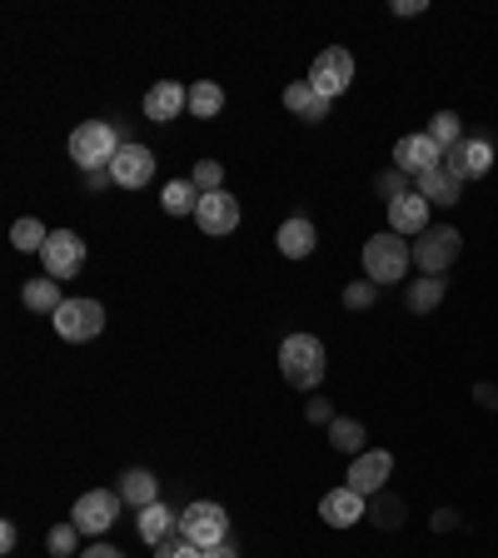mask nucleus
<instances>
[{"label":"nucleus","mask_w":498,"mask_h":558,"mask_svg":"<svg viewBox=\"0 0 498 558\" xmlns=\"http://www.w3.org/2000/svg\"><path fill=\"white\" fill-rule=\"evenodd\" d=\"M15 538H21V534H15V523H0V548H5V554L15 548Z\"/></svg>","instance_id":"nucleus-38"},{"label":"nucleus","mask_w":498,"mask_h":558,"mask_svg":"<svg viewBox=\"0 0 498 558\" xmlns=\"http://www.w3.org/2000/svg\"><path fill=\"white\" fill-rule=\"evenodd\" d=\"M324 369H329V359H324V339H314V334H289L285 345H279V374H285L295 389H320L324 384Z\"/></svg>","instance_id":"nucleus-1"},{"label":"nucleus","mask_w":498,"mask_h":558,"mask_svg":"<svg viewBox=\"0 0 498 558\" xmlns=\"http://www.w3.org/2000/svg\"><path fill=\"white\" fill-rule=\"evenodd\" d=\"M459 190H463V179L449 175V170H428V175H419V195H424L428 204H459Z\"/></svg>","instance_id":"nucleus-21"},{"label":"nucleus","mask_w":498,"mask_h":558,"mask_svg":"<svg viewBox=\"0 0 498 558\" xmlns=\"http://www.w3.org/2000/svg\"><path fill=\"white\" fill-rule=\"evenodd\" d=\"M225 534H229V513L220 509V504L200 499V504H190V509L179 513V538H190L195 548H220Z\"/></svg>","instance_id":"nucleus-5"},{"label":"nucleus","mask_w":498,"mask_h":558,"mask_svg":"<svg viewBox=\"0 0 498 558\" xmlns=\"http://www.w3.org/2000/svg\"><path fill=\"white\" fill-rule=\"evenodd\" d=\"M309 419H314V424H334V409L324 405V399H309Z\"/></svg>","instance_id":"nucleus-36"},{"label":"nucleus","mask_w":498,"mask_h":558,"mask_svg":"<svg viewBox=\"0 0 498 558\" xmlns=\"http://www.w3.org/2000/svg\"><path fill=\"white\" fill-rule=\"evenodd\" d=\"M444 165V150L424 135H403L399 145H394V170H403V175H428V170Z\"/></svg>","instance_id":"nucleus-13"},{"label":"nucleus","mask_w":498,"mask_h":558,"mask_svg":"<svg viewBox=\"0 0 498 558\" xmlns=\"http://www.w3.org/2000/svg\"><path fill=\"white\" fill-rule=\"evenodd\" d=\"M40 264H46L50 280H75L85 270V239L75 230H50L46 250H40Z\"/></svg>","instance_id":"nucleus-8"},{"label":"nucleus","mask_w":498,"mask_h":558,"mask_svg":"<svg viewBox=\"0 0 498 558\" xmlns=\"http://www.w3.org/2000/svg\"><path fill=\"white\" fill-rule=\"evenodd\" d=\"M403 179H409V175H403V170H384V175L374 179V190L384 195V204H394V200H399V195H409V190H403Z\"/></svg>","instance_id":"nucleus-32"},{"label":"nucleus","mask_w":498,"mask_h":558,"mask_svg":"<svg viewBox=\"0 0 498 558\" xmlns=\"http://www.w3.org/2000/svg\"><path fill=\"white\" fill-rule=\"evenodd\" d=\"M170 529H179V513H170L165 504H150V509H140V538H145V544H165Z\"/></svg>","instance_id":"nucleus-23"},{"label":"nucleus","mask_w":498,"mask_h":558,"mask_svg":"<svg viewBox=\"0 0 498 558\" xmlns=\"http://www.w3.org/2000/svg\"><path fill=\"white\" fill-rule=\"evenodd\" d=\"M154 558H204V548H195L190 538H165L154 544Z\"/></svg>","instance_id":"nucleus-33"},{"label":"nucleus","mask_w":498,"mask_h":558,"mask_svg":"<svg viewBox=\"0 0 498 558\" xmlns=\"http://www.w3.org/2000/svg\"><path fill=\"white\" fill-rule=\"evenodd\" d=\"M389 474H394V454L389 449H364L354 463H349V488L354 494H379L384 484H389Z\"/></svg>","instance_id":"nucleus-12"},{"label":"nucleus","mask_w":498,"mask_h":558,"mask_svg":"<svg viewBox=\"0 0 498 558\" xmlns=\"http://www.w3.org/2000/svg\"><path fill=\"white\" fill-rule=\"evenodd\" d=\"M374 523H379V529H399V523H403V504L399 499L374 504Z\"/></svg>","instance_id":"nucleus-35"},{"label":"nucleus","mask_w":498,"mask_h":558,"mask_svg":"<svg viewBox=\"0 0 498 558\" xmlns=\"http://www.w3.org/2000/svg\"><path fill=\"white\" fill-rule=\"evenodd\" d=\"M428 140L439 145V150H453V145L463 140V125H459V115H453V110H439V115L428 120Z\"/></svg>","instance_id":"nucleus-28"},{"label":"nucleus","mask_w":498,"mask_h":558,"mask_svg":"<svg viewBox=\"0 0 498 558\" xmlns=\"http://www.w3.org/2000/svg\"><path fill=\"white\" fill-rule=\"evenodd\" d=\"M190 110V90L179 80H160L150 85V96H145V120H154V125H170V120H179Z\"/></svg>","instance_id":"nucleus-15"},{"label":"nucleus","mask_w":498,"mask_h":558,"mask_svg":"<svg viewBox=\"0 0 498 558\" xmlns=\"http://www.w3.org/2000/svg\"><path fill=\"white\" fill-rule=\"evenodd\" d=\"M409 264H414V250H409V239L394 235V230H384V235H374L364 245V274L374 280V285H394V280H403Z\"/></svg>","instance_id":"nucleus-2"},{"label":"nucleus","mask_w":498,"mask_h":558,"mask_svg":"<svg viewBox=\"0 0 498 558\" xmlns=\"http://www.w3.org/2000/svg\"><path fill=\"white\" fill-rule=\"evenodd\" d=\"M220 179H225V165H220V160H200V165H195V175H190V185L200 195H214V190H225Z\"/></svg>","instance_id":"nucleus-31"},{"label":"nucleus","mask_w":498,"mask_h":558,"mask_svg":"<svg viewBox=\"0 0 498 558\" xmlns=\"http://www.w3.org/2000/svg\"><path fill=\"white\" fill-rule=\"evenodd\" d=\"M374 295H379V285H374V280H359V285L345 289V309H369Z\"/></svg>","instance_id":"nucleus-34"},{"label":"nucleus","mask_w":498,"mask_h":558,"mask_svg":"<svg viewBox=\"0 0 498 558\" xmlns=\"http://www.w3.org/2000/svg\"><path fill=\"white\" fill-rule=\"evenodd\" d=\"M46 239H50V230L40 225V220H15V225H11V245H15V250H25V255L46 250Z\"/></svg>","instance_id":"nucleus-29"},{"label":"nucleus","mask_w":498,"mask_h":558,"mask_svg":"<svg viewBox=\"0 0 498 558\" xmlns=\"http://www.w3.org/2000/svg\"><path fill=\"white\" fill-rule=\"evenodd\" d=\"M285 110H295V115L309 120V125H314V120H329V100L314 96V85H309V80L289 85V90H285Z\"/></svg>","instance_id":"nucleus-20"},{"label":"nucleus","mask_w":498,"mask_h":558,"mask_svg":"<svg viewBox=\"0 0 498 558\" xmlns=\"http://www.w3.org/2000/svg\"><path fill=\"white\" fill-rule=\"evenodd\" d=\"M225 110V90L214 80H200V85H190V115L195 120H214Z\"/></svg>","instance_id":"nucleus-24"},{"label":"nucleus","mask_w":498,"mask_h":558,"mask_svg":"<svg viewBox=\"0 0 498 558\" xmlns=\"http://www.w3.org/2000/svg\"><path fill=\"white\" fill-rule=\"evenodd\" d=\"M309 85H314V96H324V100L345 96L349 85H354V55H349L345 46L320 50V60H314V71H309Z\"/></svg>","instance_id":"nucleus-7"},{"label":"nucleus","mask_w":498,"mask_h":558,"mask_svg":"<svg viewBox=\"0 0 498 558\" xmlns=\"http://www.w3.org/2000/svg\"><path fill=\"white\" fill-rule=\"evenodd\" d=\"M444 280L439 274H424V280H414V289H409V309H414V314H428V309H439L444 305Z\"/></svg>","instance_id":"nucleus-25"},{"label":"nucleus","mask_w":498,"mask_h":558,"mask_svg":"<svg viewBox=\"0 0 498 558\" xmlns=\"http://www.w3.org/2000/svg\"><path fill=\"white\" fill-rule=\"evenodd\" d=\"M160 204H165V214H190L200 204V190H195L190 179H170L165 190H160Z\"/></svg>","instance_id":"nucleus-27"},{"label":"nucleus","mask_w":498,"mask_h":558,"mask_svg":"<svg viewBox=\"0 0 498 558\" xmlns=\"http://www.w3.org/2000/svg\"><path fill=\"white\" fill-rule=\"evenodd\" d=\"M204 558H239V554L229 544H220V548H204Z\"/></svg>","instance_id":"nucleus-40"},{"label":"nucleus","mask_w":498,"mask_h":558,"mask_svg":"<svg viewBox=\"0 0 498 558\" xmlns=\"http://www.w3.org/2000/svg\"><path fill=\"white\" fill-rule=\"evenodd\" d=\"M50 320H55L60 339L85 345V339H96V334L105 330V305H100V299H65V305H60Z\"/></svg>","instance_id":"nucleus-4"},{"label":"nucleus","mask_w":498,"mask_h":558,"mask_svg":"<svg viewBox=\"0 0 498 558\" xmlns=\"http://www.w3.org/2000/svg\"><path fill=\"white\" fill-rule=\"evenodd\" d=\"M279 255H285V260H309V255H314V225H309L304 214H295V220H285V225H279Z\"/></svg>","instance_id":"nucleus-18"},{"label":"nucleus","mask_w":498,"mask_h":558,"mask_svg":"<svg viewBox=\"0 0 498 558\" xmlns=\"http://www.w3.org/2000/svg\"><path fill=\"white\" fill-rule=\"evenodd\" d=\"M459 250H463L459 230H453V225H428L424 235L414 239V264L424 274H439V280H444V270L459 260Z\"/></svg>","instance_id":"nucleus-6"},{"label":"nucleus","mask_w":498,"mask_h":558,"mask_svg":"<svg viewBox=\"0 0 498 558\" xmlns=\"http://www.w3.org/2000/svg\"><path fill=\"white\" fill-rule=\"evenodd\" d=\"M150 175H154V154L145 145H120V154L110 160V179L120 190H140V185H150Z\"/></svg>","instance_id":"nucleus-14"},{"label":"nucleus","mask_w":498,"mask_h":558,"mask_svg":"<svg viewBox=\"0 0 498 558\" xmlns=\"http://www.w3.org/2000/svg\"><path fill=\"white\" fill-rule=\"evenodd\" d=\"M320 519L329 523V529H354L359 519H369V509H364V494H354V488H329L320 499Z\"/></svg>","instance_id":"nucleus-16"},{"label":"nucleus","mask_w":498,"mask_h":558,"mask_svg":"<svg viewBox=\"0 0 498 558\" xmlns=\"http://www.w3.org/2000/svg\"><path fill=\"white\" fill-rule=\"evenodd\" d=\"M329 444L339 454H354V459H359V454H364V424H359V419H334V424H329Z\"/></svg>","instance_id":"nucleus-26"},{"label":"nucleus","mask_w":498,"mask_h":558,"mask_svg":"<svg viewBox=\"0 0 498 558\" xmlns=\"http://www.w3.org/2000/svg\"><path fill=\"white\" fill-rule=\"evenodd\" d=\"M21 299H25V309H36V314H55L60 305H65V295H60V280H30V285L21 289Z\"/></svg>","instance_id":"nucleus-22"},{"label":"nucleus","mask_w":498,"mask_h":558,"mask_svg":"<svg viewBox=\"0 0 498 558\" xmlns=\"http://www.w3.org/2000/svg\"><path fill=\"white\" fill-rule=\"evenodd\" d=\"M389 230L394 235H424L428 230V200L419 190H409V195H399V200L389 204Z\"/></svg>","instance_id":"nucleus-17"},{"label":"nucleus","mask_w":498,"mask_h":558,"mask_svg":"<svg viewBox=\"0 0 498 558\" xmlns=\"http://www.w3.org/2000/svg\"><path fill=\"white\" fill-rule=\"evenodd\" d=\"M80 558H125V554H120L115 544H90V548H85Z\"/></svg>","instance_id":"nucleus-37"},{"label":"nucleus","mask_w":498,"mask_h":558,"mask_svg":"<svg viewBox=\"0 0 498 558\" xmlns=\"http://www.w3.org/2000/svg\"><path fill=\"white\" fill-rule=\"evenodd\" d=\"M120 499L135 504V509H150V504H160V479L150 469H125L120 474Z\"/></svg>","instance_id":"nucleus-19"},{"label":"nucleus","mask_w":498,"mask_h":558,"mask_svg":"<svg viewBox=\"0 0 498 558\" xmlns=\"http://www.w3.org/2000/svg\"><path fill=\"white\" fill-rule=\"evenodd\" d=\"M424 11V0H399V5H394V15H419Z\"/></svg>","instance_id":"nucleus-39"},{"label":"nucleus","mask_w":498,"mask_h":558,"mask_svg":"<svg viewBox=\"0 0 498 558\" xmlns=\"http://www.w3.org/2000/svg\"><path fill=\"white\" fill-rule=\"evenodd\" d=\"M444 170H449V175H459V179H484L488 170H494V145H488V140H469V135H463L453 150H444Z\"/></svg>","instance_id":"nucleus-11"},{"label":"nucleus","mask_w":498,"mask_h":558,"mask_svg":"<svg viewBox=\"0 0 498 558\" xmlns=\"http://www.w3.org/2000/svg\"><path fill=\"white\" fill-rule=\"evenodd\" d=\"M195 225L204 230V235L225 239L239 230V200L229 190H214V195H200V204H195Z\"/></svg>","instance_id":"nucleus-10"},{"label":"nucleus","mask_w":498,"mask_h":558,"mask_svg":"<svg viewBox=\"0 0 498 558\" xmlns=\"http://www.w3.org/2000/svg\"><path fill=\"white\" fill-rule=\"evenodd\" d=\"M46 548H50V558H75V548H80V529L75 523H55L46 534Z\"/></svg>","instance_id":"nucleus-30"},{"label":"nucleus","mask_w":498,"mask_h":558,"mask_svg":"<svg viewBox=\"0 0 498 558\" xmlns=\"http://www.w3.org/2000/svg\"><path fill=\"white\" fill-rule=\"evenodd\" d=\"M120 494H110V488H90V494H80L75 499V529L80 534H110V523L120 519Z\"/></svg>","instance_id":"nucleus-9"},{"label":"nucleus","mask_w":498,"mask_h":558,"mask_svg":"<svg viewBox=\"0 0 498 558\" xmlns=\"http://www.w3.org/2000/svg\"><path fill=\"white\" fill-rule=\"evenodd\" d=\"M120 135H115V125H105V120H85L80 131H71V160L80 170H110V160L120 154Z\"/></svg>","instance_id":"nucleus-3"}]
</instances>
